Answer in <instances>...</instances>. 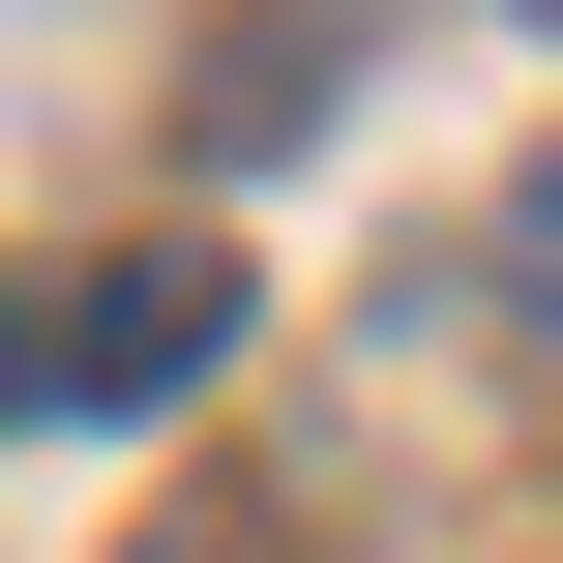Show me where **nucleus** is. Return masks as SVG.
<instances>
[{
  "label": "nucleus",
  "mask_w": 563,
  "mask_h": 563,
  "mask_svg": "<svg viewBox=\"0 0 563 563\" xmlns=\"http://www.w3.org/2000/svg\"><path fill=\"white\" fill-rule=\"evenodd\" d=\"M208 356H238V267H208V238H148V267H59V327H30V386H59V416H178Z\"/></svg>",
  "instance_id": "nucleus-1"
},
{
  "label": "nucleus",
  "mask_w": 563,
  "mask_h": 563,
  "mask_svg": "<svg viewBox=\"0 0 563 563\" xmlns=\"http://www.w3.org/2000/svg\"><path fill=\"white\" fill-rule=\"evenodd\" d=\"M0 416H30V327H0Z\"/></svg>",
  "instance_id": "nucleus-2"
}]
</instances>
